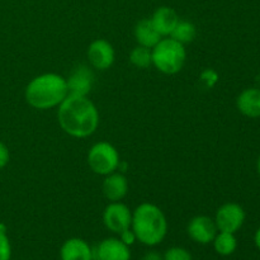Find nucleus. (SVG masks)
Returning <instances> with one entry per match:
<instances>
[{
  "label": "nucleus",
  "instance_id": "2",
  "mask_svg": "<svg viewBox=\"0 0 260 260\" xmlns=\"http://www.w3.org/2000/svg\"><path fill=\"white\" fill-rule=\"evenodd\" d=\"M68 95L66 79L55 73L36 76L29 81L24 91L27 103L40 111L58 107Z\"/></svg>",
  "mask_w": 260,
  "mask_h": 260
},
{
  "label": "nucleus",
  "instance_id": "4",
  "mask_svg": "<svg viewBox=\"0 0 260 260\" xmlns=\"http://www.w3.org/2000/svg\"><path fill=\"white\" fill-rule=\"evenodd\" d=\"M152 65L162 74L174 75L183 69L187 58L184 45L169 38H161L156 46L151 48Z\"/></svg>",
  "mask_w": 260,
  "mask_h": 260
},
{
  "label": "nucleus",
  "instance_id": "11",
  "mask_svg": "<svg viewBox=\"0 0 260 260\" xmlns=\"http://www.w3.org/2000/svg\"><path fill=\"white\" fill-rule=\"evenodd\" d=\"M96 260H129V246L122 243L119 239L109 238L102 241L95 250Z\"/></svg>",
  "mask_w": 260,
  "mask_h": 260
},
{
  "label": "nucleus",
  "instance_id": "23",
  "mask_svg": "<svg viewBox=\"0 0 260 260\" xmlns=\"http://www.w3.org/2000/svg\"><path fill=\"white\" fill-rule=\"evenodd\" d=\"M119 240L122 241V243L126 244L127 246L132 245V244L135 243V241L137 240L136 239V235H135V233L132 231V229H127V230H124L123 233L119 234Z\"/></svg>",
  "mask_w": 260,
  "mask_h": 260
},
{
  "label": "nucleus",
  "instance_id": "21",
  "mask_svg": "<svg viewBox=\"0 0 260 260\" xmlns=\"http://www.w3.org/2000/svg\"><path fill=\"white\" fill-rule=\"evenodd\" d=\"M164 260H192V255H190L189 251L184 248H180V246H174V248H170L165 251Z\"/></svg>",
  "mask_w": 260,
  "mask_h": 260
},
{
  "label": "nucleus",
  "instance_id": "3",
  "mask_svg": "<svg viewBox=\"0 0 260 260\" xmlns=\"http://www.w3.org/2000/svg\"><path fill=\"white\" fill-rule=\"evenodd\" d=\"M132 231L140 243L154 246L161 243L168 233V221L157 206L145 202L132 212Z\"/></svg>",
  "mask_w": 260,
  "mask_h": 260
},
{
  "label": "nucleus",
  "instance_id": "15",
  "mask_svg": "<svg viewBox=\"0 0 260 260\" xmlns=\"http://www.w3.org/2000/svg\"><path fill=\"white\" fill-rule=\"evenodd\" d=\"M156 28L157 32L162 36H170L173 29L175 28L180 18L178 17L177 12L170 7H160L154 12L152 17L150 18Z\"/></svg>",
  "mask_w": 260,
  "mask_h": 260
},
{
  "label": "nucleus",
  "instance_id": "1",
  "mask_svg": "<svg viewBox=\"0 0 260 260\" xmlns=\"http://www.w3.org/2000/svg\"><path fill=\"white\" fill-rule=\"evenodd\" d=\"M58 124L76 139L91 136L99 126V112L88 95L69 94L58 106Z\"/></svg>",
  "mask_w": 260,
  "mask_h": 260
},
{
  "label": "nucleus",
  "instance_id": "9",
  "mask_svg": "<svg viewBox=\"0 0 260 260\" xmlns=\"http://www.w3.org/2000/svg\"><path fill=\"white\" fill-rule=\"evenodd\" d=\"M187 231L189 238L196 243L210 244L217 235L218 229L215 220L208 216H196L188 223Z\"/></svg>",
  "mask_w": 260,
  "mask_h": 260
},
{
  "label": "nucleus",
  "instance_id": "25",
  "mask_svg": "<svg viewBox=\"0 0 260 260\" xmlns=\"http://www.w3.org/2000/svg\"><path fill=\"white\" fill-rule=\"evenodd\" d=\"M141 260H164V259H162V256L160 255L159 253H156V251H149V253L145 254L144 258Z\"/></svg>",
  "mask_w": 260,
  "mask_h": 260
},
{
  "label": "nucleus",
  "instance_id": "20",
  "mask_svg": "<svg viewBox=\"0 0 260 260\" xmlns=\"http://www.w3.org/2000/svg\"><path fill=\"white\" fill-rule=\"evenodd\" d=\"M200 83L205 89L215 88L218 83V74L213 69H205L200 75Z\"/></svg>",
  "mask_w": 260,
  "mask_h": 260
},
{
  "label": "nucleus",
  "instance_id": "12",
  "mask_svg": "<svg viewBox=\"0 0 260 260\" xmlns=\"http://www.w3.org/2000/svg\"><path fill=\"white\" fill-rule=\"evenodd\" d=\"M103 194L109 202H119L128 192V180L122 173H112L106 175L102 184Z\"/></svg>",
  "mask_w": 260,
  "mask_h": 260
},
{
  "label": "nucleus",
  "instance_id": "16",
  "mask_svg": "<svg viewBox=\"0 0 260 260\" xmlns=\"http://www.w3.org/2000/svg\"><path fill=\"white\" fill-rule=\"evenodd\" d=\"M135 38L137 43L144 47L152 48L161 40V35L156 30L150 18L141 19L135 27Z\"/></svg>",
  "mask_w": 260,
  "mask_h": 260
},
{
  "label": "nucleus",
  "instance_id": "10",
  "mask_svg": "<svg viewBox=\"0 0 260 260\" xmlns=\"http://www.w3.org/2000/svg\"><path fill=\"white\" fill-rule=\"evenodd\" d=\"M68 83L69 94H76V95H88L89 91L93 88L94 74L86 65L76 66L70 74Z\"/></svg>",
  "mask_w": 260,
  "mask_h": 260
},
{
  "label": "nucleus",
  "instance_id": "27",
  "mask_svg": "<svg viewBox=\"0 0 260 260\" xmlns=\"http://www.w3.org/2000/svg\"><path fill=\"white\" fill-rule=\"evenodd\" d=\"M256 170H258V173H259V175H260V156H259V159H258V162H256Z\"/></svg>",
  "mask_w": 260,
  "mask_h": 260
},
{
  "label": "nucleus",
  "instance_id": "5",
  "mask_svg": "<svg viewBox=\"0 0 260 260\" xmlns=\"http://www.w3.org/2000/svg\"><path fill=\"white\" fill-rule=\"evenodd\" d=\"M119 154L116 147L106 141L94 144L88 152L89 168L95 174L108 175L116 172L119 167Z\"/></svg>",
  "mask_w": 260,
  "mask_h": 260
},
{
  "label": "nucleus",
  "instance_id": "24",
  "mask_svg": "<svg viewBox=\"0 0 260 260\" xmlns=\"http://www.w3.org/2000/svg\"><path fill=\"white\" fill-rule=\"evenodd\" d=\"M9 159H10V154L7 145H5L4 142L0 141V169L7 167L8 162H9Z\"/></svg>",
  "mask_w": 260,
  "mask_h": 260
},
{
  "label": "nucleus",
  "instance_id": "22",
  "mask_svg": "<svg viewBox=\"0 0 260 260\" xmlns=\"http://www.w3.org/2000/svg\"><path fill=\"white\" fill-rule=\"evenodd\" d=\"M12 246L5 231H0V260H10Z\"/></svg>",
  "mask_w": 260,
  "mask_h": 260
},
{
  "label": "nucleus",
  "instance_id": "26",
  "mask_svg": "<svg viewBox=\"0 0 260 260\" xmlns=\"http://www.w3.org/2000/svg\"><path fill=\"white\" fill-rule=\"evenodd\" d=\"M254 241H255L256 248H258L259 250H260V228L258 229V230H256L255 236H254Z\"/></svg>",
  "mask_w": 260,
  "mask_h": 260
},
{
  "label": "nucleus",
  "instance_id": "7",
  "mask_svg": "<svg viewBox=\"0 0 260 260\" xmlns=\"http://www.w3.org/2000/svg\"><path fill=\"white\" fill-rule=\"evenodd\" d=\"M103 222L109 231L121 234L131 228L132 212L126 205L119 202H111L103 212Z\"/></svg>",
  "mask_w": 260,
  "mask_h": 260
},
{
  "label": "nucleus",
  "instance_id": "19",
  "mask_svg": "<svg viewBox=\"0 0 260 260\" xmlns=\"http://www.w3.org/2000/svg\"><path fill=\"white\" fill-rule=\"evenodd\" d=\"M129 62L137 69H147L152 65L151 48L144 47V46H136L129 53Z\"/></svg>",
  "mask_w": 260,
  "mask_h": 260
},
{
  "label": "nucleus",
  "instance_id": "13",
  "mask_svg": "<svg viewBox=\"0 0 260 260\" xmlns=\"http://www.w3.org/2000/svg\"><path fill=\"white\" fill-rule=\"evenodd\" d=\"M61 260H93L91 248L83 239L73 238L63 243L60 250Z\"/></svg>",
  "mask_w": 260,
  "mask_h": 260
},
{
  "label": "nucleus",
  "instance_id": "14",
  "mask_svg": "<svg viewBox=\"0 0 260 260\" xmlns=\"http://www.w3.org/2000/svg\"><path fill=\"white\" fill-rule=\"evenodd\" d=\"M239 112L249 118L260 117V88H249L241 91L236 99Z\"/></svg>",
  "mask_w": 260,
  "mask_h": 260
},
{
  "label": "nucleus",
  "instance_id": "6",
  "mask_svg": "<svg viewBox=\"0 0 260 260\" xmlns=\"http://www.w3.org/2000/svg\"><path fill=\"white\" fill-rule=\"evenodd\" d=\"M244 221H245V211L238 203H225L216 212L215 222L218 231L235 234L244 225Z\"/></svg>",
  "mask_w": 260,
  "mask_h": 260
},
{
  "label": "nucleus",
  "instance_id": "17",
  "mask_svg": "<svg viewBox=\"0 0 260 260\" xmlns=\"http://www.w3.org/2000/svg\"><path fill=\"white\" fill-rule=\"evenodd\" d=\"M196 35H197V29L193 23H190L189 20L179 19L173 32L170 33V37L182 45H185V43L192 42L196 38Z\"/></svg>",
  "mask_w": 260,
  "mask_h": 260
},
{
  "label": "nucleus",
  "instance_id": "18",
  "mask_svg": "<svg viewBox=\"0 0 260 260\" xmlns=\"http://www.w3.org/2000/svg\"><path fill=\"white\" fill-rule=\"evenodd\" d=\"M213 246L220 255H231L236 250L238 241L234 234L220 231V234H217L213 239Z\"/></svg>",
  "mask_w": 260,
  "mask_h": 260
},
{
  "label": "nucleus",
  "instance_id": "8",
  "mask_svg": "<svg viewBox=\"0 0 260 260\" xmlns=\"http://www.w3.org/2000/svg\"><path fill=\"white\" fill-rule=\"evenodd\" d=\"M116 52L111 43L103 38L93 41L88 48L89 63L96 70L104 71L111 68L114 62Z\"/></svg>",
  "mask_w": 260,
  "mask_h": 260
}]
</instances>
